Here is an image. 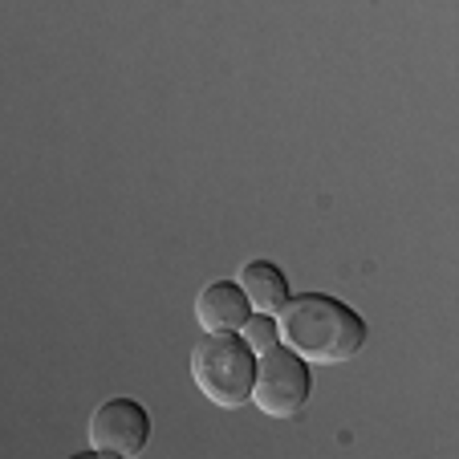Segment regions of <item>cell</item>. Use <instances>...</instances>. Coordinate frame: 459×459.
Returning <instances> with one entry per match:
<instances>
[{
  "instance_id": "cell-2",
  "label": "cell",
  "mask_w": 459,
  "mask_h": 459,
  "mask_svg": "<svg viewBox=\"0 0 459 459\" xmlns=\"http://www.w3.org/2000/svg\"><path fill=\"white\" fill-rule=\"evenodd\" d=\"M191 378L208 403L224 411H240L252 399L256 354L240 342V333H208L191 350Z\"/></svg>"
},
{
  "instance_id": "cell-1",
  "label": "cell",
  "mask_w": 459,
  "mask_h": 459,
  "mask_svg": "<svg viewBox=\"0 0 459 459\" xmlns=\"http://www.w3.org/2000/svg\"><path fill=\"white\" fill-rule=\"evenodd\" d=\"M277 338L309 366H342L366 346V321L338 297L301 293L281 305Z\"/></svg>"
},
{
  "instance_id": "cell-3",
  "label": "cell",
  "mask_w": 459,
  "mask_h": 459,
  "mask_svg": "<svg viewBox=\"0 0 459 459\" xmlns=\"http://www.w3.org/2000/svg\"><path fill=\"white\" fill-rule=\"evenodd\" d=\"M309 362L297 358L289 346H273L256 354V378H252V407L269 419H293L309 403Z\"/></svg>"
},
{
  "instance_id": "cell-5",
  "label": "cell",
  "mask_w": 459,
  "mask_h": 459,
  "mask_svg": "<svg viewBox=\"0 0 459 459\" xmlns=\"http://www.w3.org/2000/svg\"><path fill=\"white\" fill-rule=\"evenodd\" d=\"M248 297L240 293L236 281H212L200 297H195V321L208 333H236L248 321Z\"/></svg>"
},
{
  "instance_id": "cell-7",
  "label": "cell",
  "mask_w": 459,
  "mask_h": 459,
  "mask_svg": "<svg viewBox=\"0 0 459 459\" xmlns=\"http://www.w3.org/2000/svg\"><path fill=\"white\" fill-rule=\"evenodd\" d=\"M240 342L252 350V354H264V350H273L277 346V317L273 313H248V321H244L240 330Z\"/></svg>"
},
{
  "instance_id": "cell-4",
  "label": "cell",
  "mask_w": 459,
  "mask_h": 459,
  "mask_svg": "<svg viewBox=\"0 0 459 459\" xmlns=\"http://www.w3.org/2000/svg\"><path fill=\"white\" fill-rule=\"evenodd\" d=\"M86 439H90V451H98V455H122V459L143 455V447L151 439L147 407L134 399H106L90 415Z\"/></svg>"
},
{
  "instance_id": "cell-6",
  "label": "cell",
  "mask_w": 459,
  "mask_h": 459,
  "mask_svg": "<svg viewBox=\"0 0 459 459\" xmlns=\"http://www.w3.org/2000/svg\"><path fill=\"white\" fill-rule=\"evenodd\" d=\"M236 285H240V293L248 297L252 313H273V317H277L281 305L293 297L289 293L285 273H281L273 260H248L240 269V277H236Z\"/></svg>"
}]
</instances>
